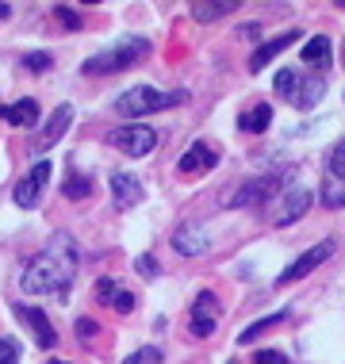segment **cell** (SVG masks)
<instances>
[{
	"label": "cell",
	"instance_id": "1",
	"mask_svg": "<svg viewBox=\"0 0 345 364\" xmlns=\"http://www.w3.org/2000/svg\"><path fill=\"white\" fill-rule=\"evenodd\" d=\"M73 277H77V245L69 234H54L46 242V250L27 261L19 288L27 295H62L73 284Z\"/></svg>",
	"mask_w": 345,
	"mask_h": 364
},
{
	"label": "cell",
	"instance_id": "2",
	"mask_svg": "<svg viewBox=\"0 0 345 364\" xmlns=\"http://www.w3.org/2000/svg\"><path fill=\"white\" fill-rule=\"evenodd\" d=\"M184 100H189L184 92H157L154 85H134L123 96H115V115H150V112H161V107H173Z\"/></svg>",
	"mask_w": 345,
	"mask_h": 364
},
{
	"label": "cell",
	"instance_id": "3",
	"mask_svg": "<svg viewBox=\"0 0 345 364\" xmlns=\"http://www.w3.org/2000/svg\"><path fill=\"white\" fill-rule=\"evenodd\" d=\"M146 50H150V43H146V38H123V43H120V46H112V50L92 54V58H88V62L81 65V73H88V77L120 73V70H127V65H134Z\"/></svg>",
	"mask_w": 345,
	"mask_h": 364
},
{
	"label": "cell",
	"instance_id": "4",
	"mask_svg": "<svg viewBox=\"0 0 345 364\" xmlns=\"http://www.w3.org/2000/svg\"><path fill=\"white\" fill-rule=\"evenodd\" d=\"M276 92L284 96L292 107H299V112H307L322 100V92H327V85L319 81V77H303L295 70H280L276 73Z\"/></svg>",
	"mask_w": 345,
	"mask_h": 364
},
{
	"label": "cell",
	"instance_id": "5",
	"mask_svg": "<svg viewBox=\"0 0 345 364\" xmlns=\"http://www.w3.org/2000/svg\"><path fill=\"white\" fill-rule=\"evenodd\" d=\"M107 142H112L115 150H123L127 157H146L157 146V134H154V127H146V123H127L120 131L107 134Z\"/></svg>",
	"mask_w": 345,
	"mask_h": 364
},
{
	"label": "cell",
	"instance_id": "6",
	"mask_svg": "<svg viewBox=\"0 0 345 364\" xmlns=\"http://www.w3.org/2000/svg\"><path fill=\"white\" fill-rule=\"evenodd\" d=\"M322 203L327 208H345V139L330 150L327 176H322Z\"/></svg>",
	"mask_w": 345,
	"mask_h": 364
},
{
	"label": "cell",
	"instance_id": "7",
	"mask_svg": "<svg viewBox=\"0 0 345 364\" xmlns=\"http://www.w3.org/2000/svg\"><path fill=\"white\" fill-rule=\"evenodd\" d=\"M51 161H38L31 165V173L27 176H19V184H16V192H12V200H16V208H35L38 200H43V188H46V181H51Z\"/></svg>",
	"mask_w": 345,
	"mask_h": 364
},
{
	"label": "cell",
	"instance_id": "8",
	"mask_svg": "<svg viewBox=\"0 0 345 364\" xmlns=\"http://www.w3.org/2000/svg\"><path fill=\"white\" fill-rule=\"evenodd\" d=\"M276 188H280V176H250V181H245L242 188L226 192V196H223V203H226V208H245V203H261V200H269Z\"/></svg>",
	"mask_w": 345,
	"mask_h": 364
},
{
	"label": "cell",
	"instance_id": "9",
	"mask_svg": "<svg viewBox=\"0 0 345 364\" xmlns=\"http://www.w3.org/2000/svg\"><path fill=\"white\" fill-rule=\"evenodd\" d=\"M330 253H334V238H327V242H319V245H311V250L303 253V257H295V261L288 264V269H284L280 277H276V284H280V288H288L292 280H303V277H307L311 269H319V264L327 261Z\"/></svg>",
	"mask_w": 345,
	"mask_h": 364
},
{
	"label": "cell",
	"instance_id": "10",
	"mask_svg": "<svg viewBox=\"0 0 345 364\" xmlns=\"http://www.w3.org/2000/svg\"><path fill=\"white\" fill-rule=\"evenodd\" d=\"M215 322H219V303H215L211 291H200L192 303V318H189V330L196 338H207V333H215Z\"/></svg>",
	"mask_w": 345,
	"mask_h": 364
},
{
	"label": "cell",
	"instance_id": "11",
	"mask_svg": "<svg viewBox=\"0 0 345 364\" xmlns=\"http://www.w3.org/2000/svg\"><path fill=\"white\" fill-rule=\"evenodd\" d=\"M215 165H219V150H215L211 142H192L189 150L181 154L176 169H181L184 176H192V173H207V169H215Z\"/></svg>",
	"mask_w": 345,
	"mask_h": 364
},
{
	"label": "cell",
	"instance_id": "12",
	"mask_svg": "<svg viewBox=\"0 0 345 364\" xmlns=\"http://www.w3.org/2000/svg\"><path fill=\"white\" fill-rule=\"evenodd\" d=\"M311 208V192L303 188V184H295V188L284 192V200H280V211H272V223L276 226H292L295 219H303Z\"/></svg>",
	"mask_w": 345,
	"mask_h": 364
},
{
	"label": "cell",
	"instance_id": "13",
	"mask_svg": "<svg viewBox=\"0 0 345 364\" xmlns=\"http://www.w3.org/2000/svg\"><path fill=\"white\" fill-rule=\"evenodd\" d=\"M12 311H16V318H23L27 326H31L35 341H38L43 349H54V346H58V333H54V326H51V318H46V314L38 311V307H27V303H16Z\"/></svg>",
	"mask_w": 345,
	"mask_h": 364
},
{
	"label": "cell",
	"instance_id": "14",
	"mask_svg": "<svg viewBox=\"0 0 345 364\" xmlns=\"http://www.w3.org/2000/svg\"><path fill=\"white\" fill-rule=\"evenodd\" d=\"M173 250L184 253V257H200V253L207 250V230L200 223H184L181 230L173 234Z\"/></svg>",
	"mask_w": 345,
	"mask_h": 364
},
{
	"label": "cell",
	"instance_id": "15",
	"mask_svg": "<svg viewBox=\"0 0 345 364\" xmlns=\"http://www.w3.org/2000/svg\"><path fill=\"white\" fill-rule=\"evenodd\" d=\"M69 123H73V107L62 104V107H54V115H51V123L43 127V134H38V142H35V150H51V146L62 139V134L69 131Z\"/></svg>",
	"mask_w": 345,
	"mask_h": 364
},
{
	"label": "cell",
	"instance_id": "16",
	"mask_svg": "<svg viewBox=\"0 0 345 364\" xmlns=\"http://www.w3.org/2000/svg\"><path fill=\"white\" fill-rule=\"evenodd\" d=\"M112 196H115V208L127 211L142 200V184H138V176H131V173H112Z\"/></svg>",
	"mask_w": 345,
	"mask_h": 364
},
{
	"label": "cell",
	"instance_id": "17",
	"mask_svg": "<svg viewBox=\"0 0 345 364\" xmlns=\"http://www.w3.org/2000/svg\"><path fill=\"white\" fill-rule=\"evenodd\" d=\"M292 43H295V31H284V35L269 38V43H261L258 50H253V58H250V70H253V73H261L265 65H269V62H272V58L280 54V50H288Z\"/></svg>",
	"mask_w": 345,
	"mask_h": 364
},
{
	"label": "cell",
	"instance_id": "18",
	"mask_svg": "<svg viewBox=\"0 0 345 364\" xmlns=\"http://www.w3.org/2000/svg\"><path fill=\"white\" fill-rule=\"evenodd\" d=\"M0 119L8 127H35L38 123V104L27 96V100H16V104H4L0 107Z\"/></svg>",
	"mask_w": 345,
	"mask_h": 364
},
{
	"label": "cell",
	"instance_id": "19",
	"mask_svg": "<svg viewBox=\"0 0 345 364\" xmlns=\"http://www.w3.org/2000/svg\"><path fill=\"white\" fill-rule=\"evenodd\" d=\"M96 295H100V303H107V307L120 311V314H131L134 311V295L127 291V288H120L115 280H100V284H96Z\"/></svg>",
	"mask_w": 345,
	"mask_h": 364
},
{
	"label": "cell",
	"instance_id": "20",
	"mask_svg": "<svg viewBox=\"0 0 345 364\" xmlns=\"http://www.w3.org/2000/svg\"><path fill=\"white\" fill-rule=\"evenodd\" d=\"M330 38L327 35H311L307 38V43H303V65H311V70H327V65H330Z\"/></svg>",
	"mask_w": 345,
	"mask_h": 364
},
{
	"label": "cell",
	"instance_id": "21",
	"mask_svg": "<svg viewBox=\"0 0 345 364\" xmlns=\"http://www.w3.org/2000/svg\"><path fill=\"white\" fill-rule=\"evenodd\" d=\"M269 123H272V107L269 104H253V107H245V112L238 115V127H242L245 134L269 131Z\"/></svg>",
	"mask_w": 345,
	"mask_h": 364
},
{
	"label": "cell",
	"instance_id": "22",
	"mask_svg": "<svg viewBox=\"0 0 345 364\" xmlns=\"http://www.w3.org/2000/svg\"><path fill=\"white\" fill-rule=\"evenodd\" d=\"M234 12V0H196L192 4V19L200 23H211V19H223Z\"/></svg>",
	"mask_w": 345,
	"mask_h": 364
},
{
	"label": "cell",
	"instance_id": "23",
	"mask_svg": "<svg viewBox=\"0 0 345 364\" xmlns=\"http://www.w3.org/2000/svg\"><path fill=\"white\" fill-rule=\"evenodd\" d=\"M280 322H288V311H276V314H269V318H258V322H250V326L242 330V346H253V341L261 338L265 330H272V326H280Z\"/></svg>",
	"mask_w": 345,
	"mask_h": 364
},
{
	"label": "cell",
	"instance_id": "24",
	"mask_svg": "<svg viewBox=\"0 0 345 364\" xmlns=\"http://www.w3.org/2000/svg\"><path fill=\"white\" fill-rule=\"evenodd\" d=\"M62 192L69 196V200H85V196H92V181H88V176H81V173H73V176L62 184Z\"/></svg>",
	"mask_w": 345,
	"mask_h": 364
},
{
	"label": "cell",
	"instance_id": "25",
	"mask_svg": "<svg viewBox=\"0 0 345 364\" xmlns=\"http://www.w3.org/2000/svg\"><path fill=\"white\" fill-rule=\"evenodd\" d=\"M123 364H161V349H154V346H146V349H138L131 353Z\"/></svg>",
	"mask_w": 345,
	"mask_h": 364
},
{
	"label": "cell",
	"instance_id": "26",
	"mask_svg": "<svg viewBox=\"0 0 345 364\" xmlns=\"http://www.w3.org/2000/svg\"><path fill=\"white\" fill-rule=\"evenodd\" d=\"M0 364H19V346L12 338H0Z\"/></svg>",
	"mask_w": 345,
	"mask_h": 364
},
{
	"label": "cell",
	"instance_id": "27",
	"mask_svg": "<svg viewBox=\"0 0 345 364\" xmlns=\"http://www.w3.org/2000/svg\"><path fill=\"white\" fill-rule=\"evenodd\" d=\"M54 16H58V23H65L69 31H77V27H81V16L73 12V8H65V4H58L54 8Z\"/></svg>",
	"mask_w": 345,
	"mask_h": 364
},
{
	"label": "cell",
	"instance_id": "28",
	"mask_svg": "<svg viewBox=\"0 0 345 364\" xmlns=\"http://www.w3.org/2000/svg\"><path fill=\"white\" fill-rule=\"evenodd\" d=\"M23 65H27V70H35V73H43V70H51V54L35 50V54H27V58H23Z\"/></svg>",
	"mask_w": 345,
	"mask_h": 364
},
{
	"label": "cell",
	"instance_id": "29",
	"mask_svg": "<svg viewBox=\"0 0 345 364\" xmlns=\"http://www.w3.org/2000/svg\"><path fill=\"white\" fill-rule=\"evenodd\" d=\"M134 269H138V277H146V280H150V277H157V261L150 257V253H142V257L134 261Z\"/></svg>",
	"mask_w": 345,
	"mask_h": 364
},
{
	"label": "cell",
	"instance_id": "30",
	"mask_svg": "<svg viewBox=\"0 0 345 364\" xmlns=\"http://www.w3.org/2000/svg\"><path fill=\"white\" fill-rule=\"evenodd\" d=\"M253 364H288V357H284L280 349H261L258 357H253Z\"/></svg>",
	"mask_w": 345,
	"mask_h": 364
},
{
	"label": "cell",
	"instance_id": "31",
	"mask_svg": "<svg viewBox=\"0 0 345 364\" xmlns=\"http://www.w3.org/2000/svg\"><path fill=\"white\" fill-rule=\"evenodd\" d=\"M96 330H100V326H96L92 318H77V338H81V341H92Z\"/></svg>",
	"mask_w": 345,
	"mask_h": 364
},
{
	"label": "cell",
	"instance_id": "32",
	"mask_svg": "<svg viewBox=\"0 0 345 364\" xmlns=\"http://www.w3.org/2000/svg\"><path fill=\"white\" fill-rule=\"evenodd\" d=\"M12 16V4H4V0H0V19H8Z\"/></svg>",
	"mask_w": 345,
	"mask_h": 364
},
{
	"label": "cell",
	"instance_id": "33",
	"mask_svg": "<svg viewBox=\"0 0 345 364\" xmlns=\"http://www.w3.org/2000/svg\"><path fill=\"white\" fill-rule=\"evenodd\" d=\"M46 364H69V360H46Z\"/></svg>",
	"mask_w": 345,
	"mask_h": 364
},
{
	"label": "cell",
	"instance_id": "34",
	"mask_svg": "<svg viewBox=\"0 0 345 364\" xmlns=\"http://www.w3.org/2000/svg\"><path fill=\"white\" fill-rule=\"evenodd\" d=\"M230 364H238V360H230Z\"/></svg>",
	"mask_w": 345,
	"mask_h": 364
}]
</instances>
